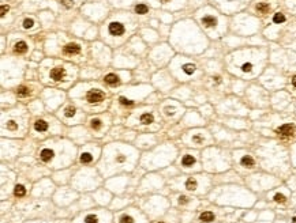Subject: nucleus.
<instances>
[{"label":"nucleus","mask_w":296,"mask_h":223,"mask_svg":"<svg viewBox=\"0 0 296 223\" xmlns=\"http://www.w3.org/2000/svg\"><path fill=\"white\" fill-rule=\"evenodd\" d=\"M104 92L100 91V90H91V91L88 92V101L90 103H97V102H101L104 99Z\"/></svg>","instance_id":"obj_1"},{"label":"nucleus","mask_w":296,"mask_h":223,"mask_svg":"<svg viewBox=\"0 0 296 223\" xmlns=\"http://www.w3.org/2000/svg\"><path fill=\"white\" fill-rule=\"evenodd\" d=\"M124 31H126V29L120 22H112L109 24V33L112 35H121Z\"/></svg>","instance_id":"obj_2"},{"label":"nucleus","mask_w":296,"mask_h":223,"mask_svg":"<svg viewBox=\"0 0 296 223\" xmlns=\"http://www.w3.org/2000/svg\"><path fill=\"white\" fill-rule=\"evenodd\" d=\"M277 132L282 136H292L295 133V127L292 124H284L277 129Z\"/></svg>","instance_id":"obj_3"},{"label":"nucleus","mask_w":296,"mask_h":223,"mask_svg":"<svg viewBox=\"0 0 296 223\" xmlns=\"http://www.w3.org/2000/svg\"><path fill=\"white\" fill-rule=\"evenodd\" d=\"M51 78L53 79V80H62V79L66 76V69H64L63 67H56L53 68L52 71H51Z\"/></svg>","instance_id":"obj_4"},{"label":"nucleus","mask_w":296,"mask_h":223,"mask_svg":"<svg viewBox=\"0 0 296 223\" xmlns=\"http://www.w3.org/2000/svg\"><path fill=\"white\" fill-rule=\"evenodd\" d=\"M202 24L206 27V29H213V27H216V24H217V19L214 18L213 15H205L202 18Z\"/></svg>","instance_id":"obj_5"},{"label":"nucleus","mask_w":296,"mask_h":223,"mask_svg":"<svg viewBox=\"0 0 296 223\" xmlns=\"http://www.w3.org/2000/svg\"><path fill=\"white\" fill-rule=\"evenodd\" d=\"M63 50L66 54H77L81 52V46L78 44H67L63 48Z\"/></svg>","instance_id":"obj_6"},{"label":"nucleus","mask_w":296,"mask_h":223,"mask_svg":"<svg viewBox=\"0 0 296 223\" xmlns=\"http://www.w3.org/2000/svg\"><path fill=\"white\" fill-rule=\"evenodd\" d=\"M53 155H55V152H53V150H51V148H44V150H41V152H40V158H41V160H44V162H49V160L53 158Z\"/></svg>","instance_id":"obj_7"},{"label":"nucleus","mask_w":296,"mask_h":223,"mask_svg":"<svg viewBox=\"0 0 296 223\" xmlns=\"http://www.w3.org/2000/svg\"><path fill=\"white\" fill-rule=\"evenodd\" d=\"M34 129H36L37 132H44V131L48 129V122L44 121V120H37V121L34 122Z\"/></svg>","instance_id":"obj_8"},{"label":"nucleus","mask_w":296,"mask_h":223,"mask_svg":"<svg viewBox=\"0 0 296 223\" xmlns=\"http://www.w3.org/2000/svg\"><path fill=\"white\" fill-rule=\"evenodd\" d=\"M14 50H15V53H25L28 50V44L25 41H19V42L15 44Z\"/></svg>","instance_id":"obj_9"},{"label":"nucleus","mask_w":296,"mask_h":223,"mask_svg":"<svg viewBox=\"0 0 296 223\" xmlns=\"http://www.w3.org/2000/svg\"><path fill=\"white\" fill-rule=\"evenodd\" d=\"M240 163L244 166V167H252V166L255 165V160L252 159V158L250 157V155H244V157L241 158Z\"/></svg>","instance_id":"obj_10"},{"label":"nucleus","mask_w":296,"mask_h":223,"mask_svg":"<svg viewBox=\"0 0 296 223\" xmlns=\"http://www.w3.org/2000/svg\"><path fill=\"white\" fill-rule=\"evenodd\" d=\"M255 8H257V11L259 14H268L269 10H270V5H269L268 3H265V2H261V3H258Z\"/></svg>","instance_id":"obj_11"},{"label":"nucleus","mask_w":296,"mask_h":223,"mask_svg":"<svg viewBox=\"0 0 296 223\" xmlns=\"http://www.w3.org/2000/svg\"><path fill=\"white\" fill-rule=\"evenodd\" d=\"M153 121H154V117H153V114H150V113H143L142 116H141V122H142V124H151Z\"/></svg>","instance_id":"obj_12"},{"label":"nucleus","mask_w":296,"mask_h":223,"mask_svg":"<svg viewBox=\"0 0 296 223\" xmlns=\"http://www.w3.org/2000/svg\"><path fill=\"white\" fill-rule=\"evenodd\" d=\"M105 82L108 84H116V83H119V76H116L115 73H108L105 76Z\"/></svg>","instance_id":"obj_13"},{"label":"nucleus","mask_w":296,"mask_h":223,"mask_svg":"<svg viewBox=\"0 0 296 223\" xmlns=\"http://www.w3.org/2000/svg\"><path fill=\"white\" fill-rule=\"evenodd\" d=\"M183 166H192L195 163V158L192 155H184V158L181 159Z\"/></svg>","instance_id":"obj_14"},{"label":"nucleus","mask_w":296,"mask_h":223,"mask_svg":"<svg viewBox=\"0 0 296 223\" xmlns=\"http://www.w3.org/2000/svg\"><path fill=\"white\" fill-rule=\"evenodd\" d=\"M201 220H203V222H211V220L214 219V214L210 211H206L203 212V214H201Z\"/></svg>","instance_id":"obj_15"},{"label":"nucleus","mask_w":296,"mask_h":223,"mask_svg":"<svg viewBox=\"0 0 296 223\" xmlns=\"http://www.w3.org/2000/svg\"><path fill=\"white\" fill-rule=\"evenodd\" d=\"M148 11H149V8H148V5H146V4H142V3H141V4L135 5V12L139 14V15H143V14H146Z\"/></svg>","instance_id":"obj_16"},{"label":"nucleus","mask_w":296,"mask_h":223,"mask_svg":"<svg viewBox=\"0 0 296 223\" xmlns=\"http://www.w3.org/2000/svg\"><path fill=\"white\" fill-rule=\"evenodd\" d=\"M17 94L19 95V97H26V95L30 94V89L26 86H19L17 90Z\"/></svg>","instance_id":"obj_17"},{"label":"nucleus","mask_w":296,"mask_h":223,"mask_svg":"<svg viewBox=\"0 0 296 223\" xmlns=\"http://www.w3.org/2000/svg\"><path fill=\"white\" fill-rule=\"evenodd\" d=\"M197 179L195 178H188L186 181V188L188 190H194V189H197Z\"/></svg>","instance_id":"obj_18"},{"label":"nucleus","mask_w":296,"mask_h":223,"mask_svg":"<svg viewBox=\"0 0 296 223\" xmlns=\"http://www.w3.org/2000/svg\"><path fill=\"white\" fill-rule=\"evenodd\" d=\"M25 193H26V189H25L23 185H17V186H15V189H14L15 196H25Z\"/></svg>","instance_id":"obj_19"},{"label":"nucleus","mask_w":296,"mask_h":223,"mask_svg":"<svg viewBox=\"0 0 296 223\" xmlns=\"http://www.w3.org/2000/svg\"><path fill=\"white\" fill-rule=\"evenodd\" d=\"M93 160V157H91V154H89V152H85V154L81 155V162L82 163H89Z\"/></svg>","instance_id":"obj_20"},{"label":"nucleus","mask_w":296,"mask_h":223,"mask_svg":"<svg viewBox=\"0 0 296 223\" xmlns=\"http://www.w3.org/2000/svg\"><path fill=\"white\" fill-rule=\"evenodd\" d=\"M183 71L190 75V73H192L195 71V65L194 64H184L183 65Z\"/></svg>","instance_id":"obj_21"},{"label":"nucleus","mask_w":296,"mask_h":223,"mask_svg":"<svg viewBox=\"0 0 296 223\" xmlns=\"http://www.w3.org/2000/svg\"><path fill=\"white\" fill-rule=\"evenodd\" d=\"M85 223H98V218L96 216V215H88V216L85 218Z\"/></svg>","instance_id":"obj_22"},{"label":"nucleus","mask_w":296,"mask_h":223,"mask_svg":"<svg viewBox=\"0 0 296 223\" xmlns=\"http://www.w3.org/2000/svg\"><path fill=\"white\" fill-rule=\"evenodd\" d=\"M284 21H285V16L282 15V14H280V12H277L276 15H274V18H273L274 23H281V22H284Z\"/></svg>","instance_id":"obj_23"},{"label":"nucleus","mask_w":296,"mask_h":223,"mask_svg":"<svg viewBox=\"0 0 296 223\" xmlns=\"http://www.w3.org/2000/svg\"><path fill=\"white\" fill-rule=\"evenodd\" d=\"M120 223H134V218L130 215H123L120 218Z\"/></svg>","instance_id":"obj_24"},{"label":"nucleus","mask_w":296,"mask_h":223,"mask_svg":"<svg viewBox=\"0 0 296 223\" xmlns=\"http://www.w3.org/2000/svg\"><path fill=\"white\" fill-rule=\"evenodd\" d=\"M64 116H66V117H74L75 116V108H72V106H68V108L66 109V113H64Z\"/></svg>","instance_id":"obj_25"},{"label":"nucleus","mask_w":296,"mask_h":223,"mask_svg":"<svg viewBox=\"0 0 296 223\" xmlns=\"http://www.w3.org/2000/svg\"><path fill=\"white\" fill-rule=\"evenodd\" d=\"M100 127H101V120H98V118L91 120V128L93 129H100Z\"/></svg>","instance_id":"obj_26"},{"label":"nucleus","mask_w":296,"mask_h":223,"mask_svg":"<svg viewBox=\"0 0 296 223\" xmlns=\"http://www.w3.org/2000/svg\"><path fill=\"white\" fill-rule=\"evenodd\" d=\"M251 69H252V64H251V63H244V64L241 65V71H243V72H250Z\"/></svg>","instance_id":"obj_27"},{"label":"nucleus","mask_w":296,"mask_h":223,"mask_svg":"<svg viewBox=\"0 0 296 223\" xmlns=\"http://www.w3.org/2000/svg\"><path fill=\"white\" fill-rule=\"evenodd\" d=\"M274 200H276L277 203H284V201H285V196L281 195V193H277V195L274 196Z\"/></svg>","instance_id":"obj_28"},{"label":"nucleus","mask_w":296,"mask_h":223,"mask_svg":"<svg viewBox=\"0 0 296 223\" xmlns=\"http://www.w3.org/2000/svg\"><path fill=\"white\" fill-rule=\"evenodd\" d=\"M33 23H34L33 19H25V21H23V27H25V29H29V27L33 26Z\"/></svg>","instance_id":"obj_29"},{"label":"nucleus","mask_w":296,"mask_h":223,"mask_svg":"<svg viewBox=\"0 0 296 223\" xmlns=\"http://www.w3.org/2000/svg\"><path fill=\"white\" fill-rule=\"evenodd\" d=\"M192 141H194V143H197V144H201V143L203 141V139L199 135H195L194 137H192Z\"/></svg>","instance_id":"obj_30"},{"label":"nucleus","mask_w":296,"mask_h":223,"mask_svg":"<svg viewBox=\"0 0 296 223\" xmlns=\"http://www.w3.org/2000/svg\"><path fill=\"white\" fill-rule=\"evenodd\" d=\"M179 203H180V204H187V203H188V197H187V196H180V197H179Z\"/></svg>","instance_id":"obj_31"},{"label":"nucleus","mask_w":296,"mask_h":223,"mask_svg":"<svg viewBox=\"0 0 296 223\" xmlns=\"http://www.w3.org/2000/svg\"><path fill=\"white\" fill-rule=\"evenodd\" d=\"M63 4L64 5H66V7H72V5H74V2H72V0H63Z\"/></svg>","instance_id":"obj_32"},{"label":"nucleus","mask_w":296,"mask_h":223,"mask_svg":"<svg viewBox=\"0 0 296 223\" xmlns=\"http://www.w3.org/2000/svg\"><path fill=\"white\" fill-rule=\"evenodd\" d=\"M7 128H8V129H11V131H14V129H17V125L14 124V121H10L8 124H7Z\"/></svg>","instance_id":"obj_33"},{"label":"nucleus","mask_w":296,"mask_h":223,"mask_svg":"<svg viewBox=\"0 0 296 223\" xmlns=\"http://www.w3.org/2000/svg\"><path fill=\"white\" fill-rule=\"evenodd\" d=\"M120 103H123V105H131V101L126 99V98H120Z\"/></svg>","instance_id":"obj_34"},{"label":"nucleus","mask_w":296,"mask_h":223,"mask_svg":"<svg viewBox=\"0 0 296 223\" xmlns=\"http://www.w3.org/2000/svg\"><path fill=\"white\" fill-rule=\"evenodd\" d=\"M7 11H8V5H2V16L6 15Z\"/></svg>","instance_id":"obj_35"},{"label":"nucleus","mask_w":296,"mask_h":223,"mask_svg":"<svg viewBox=\"0 0 296 223\" xmlns=\"http://www.w3.org/2000/svg\"><path fill=\"white\" fill-rule=\"evenodd\" d=\"M124 159H126V158H124L123 155H120V157L116 158V162H124Z\"/></svg>","instance_id":"obj_36"},{"label":"nucleus","mask_w":296,"mask_h":223,"mask_svg":"<svg viewBox=\"0 0 296 223\" xmlns=\"http://www.w3.org/2000/svg\"><path fill=\"white\" fill-rule=\"evenodd\" d=\"M292 86H293V87H295V89H296V75H295V76H293V78H292Z\"/></svg>","instance_id":"obj_37"},{"label":"nucleus","mask_w":296,"mask_h":223,"mask_svg":"<svg viewBox=\"0 0 296 223\" xmlns=\"http://www.w3.org/2000/svg\"><path fill=\"white\" fill-rule=\"evenodd\" d=\"M162 3H168V2H171V0H161Z\"/></svg>","instance_id":"obj_38"},{"label":"nucleus","mask_w":296,"mask_h":223,"mask_svg":"<svg viewBox=\"0 0 296 223\" xmlns=\"http://www.w3.org/2000/svg\"><path fill=\"white\" fill-rule=\"evenodd\" d=\"M160 223H164V222H160Z\"/></svg>","instance_id":"obj_39"}]
</instances>
